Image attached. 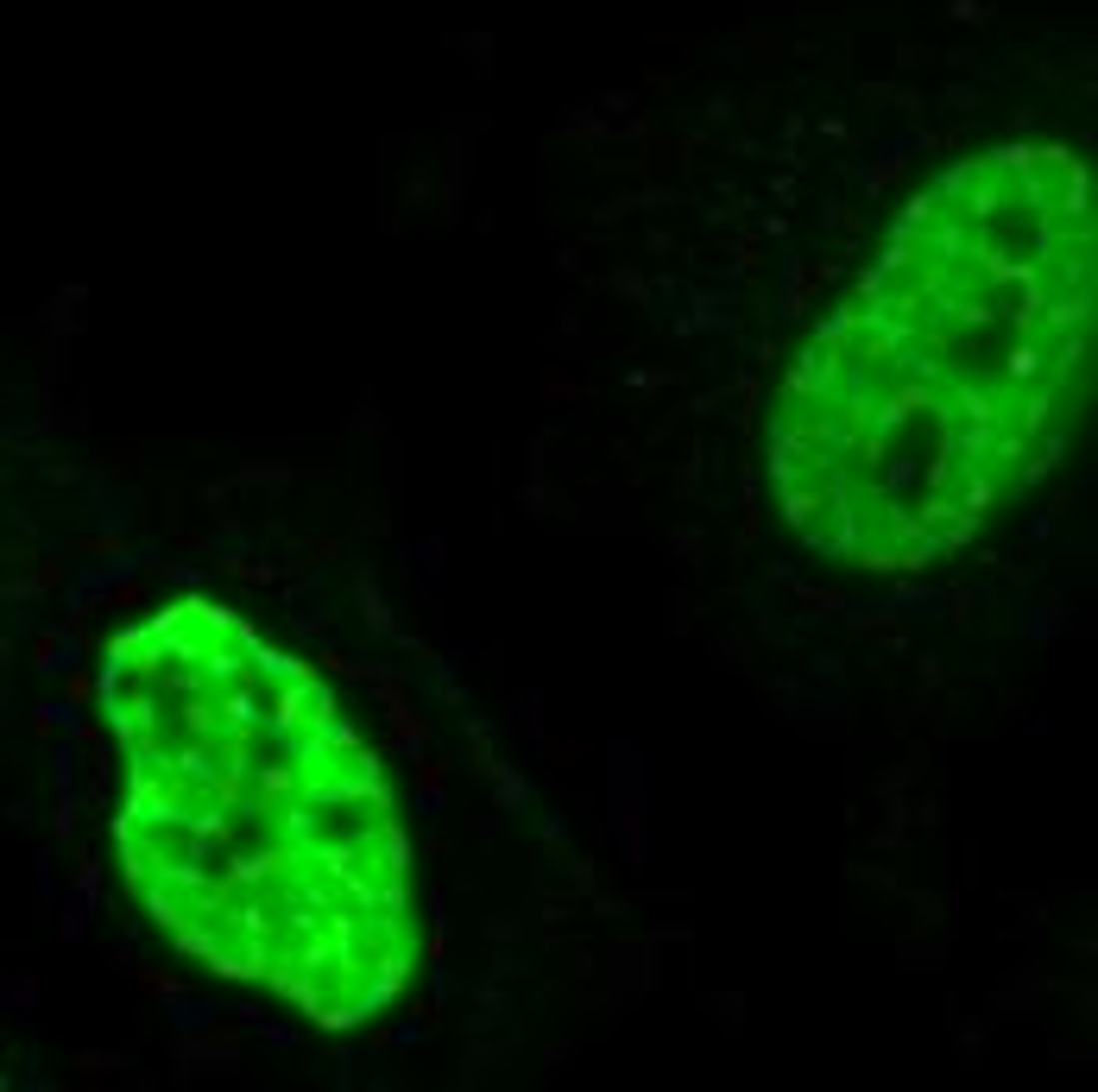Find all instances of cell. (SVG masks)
<instances>
[{
    "instance_id": "obj_1",
    "label": "cell",
    "mask_w": 1098,
    "mask_h": 1092,
    "mask_svg": "<svg viewBox=\"0 0 1098 1092\" xmlns=\"http://www.w3.org/2000/svg\"><path fill=\"white\" fill-rule=\"evenodd\" d=\"M606 758H612V770H606L612 840L625 846V859L637 871V865H644V852H650V827H644V751H637V745H612Z\"/></svg>"
},
{
    "instance_id": "obj_2",
    "label": "cell",
    "mask_w": 1098,
    "mask_h": 1092,
    "mask_svg": "<svg viewBox=\"0 0 1098 1092\" xmlns=\"http://www.w3.org/2000/svg\"><path fill=\"white\" fill-rule=\"evenodd\" d=\"M184 1074H241V1023H203L177 1042Z\"/></svg>"
},
{
    "instance_id": "obj_3",
    "label": "cell",
    "mask_w": 1098,
    "mask_h": 1092,
    "mask_svg": "<svg viewBox=\"0 0 1098 1092\" xmlns=\"http://www.w3.org/2000/svg\"><path fill=\"white\" fill-rule=\"evenodd\" d=\"M833 272H840L833 260H783V291H776V316H783V323H802L808 304H814V285H827Z\"/></svg>"
},
{
    "instance_id": "obj_4",
    "label": "cell",
    "mask_w": 1098,
    "mask_h": 1092,
    "mask_svg": "<svg viewBox=\"0 0 1098 1092\" xmlns=\"http://www.w3.org/2000/svg\"><path fill=\"white\" fill-rule=\"evenodd\" d=\"M354 600H361V619H367V631H373V638H398L392 600H386V587H379V574H373L367 562L354 568Z\"/></svg>"
},
{
    "instance_id": "obj_5",
    "label": "cell",
    "mask_w": 1098,
    "mask_h": 1092,
    "mask_svg": "<svg viewBox=\"0 0 1098 1092\" xmlns=\"http://www.w3.org/2000/svg\"><path fill=\"white\" fill-rule=\"evenodd\" d=\"M487 783H493V802L506 808V815H518V808H531V783L518 777V764H506V758H499V764L487 770Z\"/></svg>"
},
{
    "instance_id": "obj_6",
    "label": "cell",
    "mask_w": 1098,
    "mask_h": 1092,
    "mask_svg": "<svg viewBox=\"0 0 1098 1092\" xmlns=\"http://www.w3.org/2000/svg\"><path fill=\"white\" fill-rule=\"evenodd\" d=\"M1067 625H1073V600H1067V593H1054V600L1035 606V619H1029L1023 631H1029V638H1061Z\"/></svg>"
},
{
    "instance_id": "obj_7",
    "label": "cell",
    "mask_w": 1098,
    "mask_h": 1092,
    "mask_svg": "<svg viewBox=\"0 0 1098 1092\" xmlns=\"http://www.w3.org/2000/svg\"><path fill=\"white\" fill-rule=\"evenodd\" d=\"M443 783H449V764L443 758H417V802L443 808Z\"/></svg>"
},
{
    "instance_id": "obj_8",
    "label": "cell",
    "mask_w": 1098,
    "mask_h": 1092,
    "mask_svg": "<svg viewBox=\"0 0 1098 1092\" xmlns=\"http://www.w3.org/2000/svg\"><path fill=\"white\" fill-rule=\"evenodd\" d=\"M436 555H443V544H436V538H424V544H405V568H411V574L424 568V581L436 587V574H443V562H436Z\"/></svg>"
},
{
    "instance_id": "obj_9",
    "label": "cell",
    "mask_w": 1098,
    "mask_h": 1092,
    "mask_svg": "<svg viewBox=\"0 0 1098 1092\" xmlns=\"http://www.w3.org/2000/svg\"><path fill=\"white\" fill-rule=\"evenodd\" d=\"M222 568H228V574H241V581H253V587H272V574H278L272 562H253V555H241V549H228V555H222Z\"/></svg>"
},
{
    "instance_id": "obj_10",
    "label": "cell",
    "mask_w": 1098,
    "mask_h": 1092,
    "mask_svg": "<svg viewBox=\"0 0 1098 1092\" xmlns=\"http://www.w3.org/2000/svg\"><path fill=\"white\" fill-rule=\"evenodd\" d=\"M139 985H146V991H152L158 1004H165V998H177V991H184V979H177L171 966H139Z\"/></svg>"
},
{
    "instance_id": "obj_11",
    "label": "cell",
    "mask_w": 1098,
    "mask_h": 1092,
    "mask_svg": "<svg viewBox=\"0 0 1098 1092\" xmlns=\"http://www.w3.org/2000/svg\"><path fill=\"white\" fill-rule=\"evenodd\" d=\"M354 525H361L367 538H386V531H392V512H386V493H373V500L361 506V519H354Z\"/></svg>"
},
{
    "instance_id": "obj_12",
    "label": "cell",
    "mask_w": 1098,
    "mask_h": 1092,
    "mask_svg": "<svg viewBox=\"0 0 1098 1092\" xmlns=\"http://www.w3.org/2000/svg\"><path fill=\"white\" fill-rule=\"evenodd\" d=\"M537 745H544L549 758H555V770H574V764L587 758V745H581V739H537Z\"/></svg>"
},
{
    "instance_id": "obj_13",
    "label": "cell",
    "mask_w": 1098,
    "mask_h": 1092,
    "mask_svg": "<svg viewBox=\"0 0 1098 1092\" xmlns=\"http://www.w3.org/2000/svg\"><path fill=\"white\" fill-rule=\"evenodd\" d=\"M348 430L354 436H386V417H379L373 399H361V405H354V417H348Z\"/></svg>"
},
{
    "instance_id": "obj_14",
    "label": "cell",
    "mask_w": 1098,
    "mask_h": 1092,
    "mask_svg": "<svg viewBox=\"0 0 1098 1092\" xmlns=\"http://www.w3.org/2000/svg\"><path fill=\"white\" fill-rule=\"evenodd\" d=\"M612 291H618V297H631V304H644V297H650L644 272H631V266H618V272H612Z\"/></svg>"
},
{
    "instance_id": "obj_15",
    "label": "cell",
    "mask_w": 1098,
    "mask_h": 1092,
    "mask_svg": "<svg viewBox=\"0 0 1098 1092\" xmlns=\"http://www.w3.org/2000/svg\"><path fill=\"white\" fill-rule=\"evenodd\" d=\"M587 386H574V380H562V373H544V399L555 405V399H581Z\"/></svg>"
},
{
    "instance_id": "obj_16",
    "label": "cell",
    "mask_w": 1098,
    "mask_h": 1092,
    "mask_svg": "<svg viewBox=\"0 0 1098 1092\" xmlns=\"http://www.w3.org/2000/svg\"><path fill=\"white\" fill-rule=\"evenodd\" d=\"M76 890H83V903L102 897V865H95V859H83V871H76Z\"/></svg>"
},
{
    "instance_id": "obj_17",
    "label": "cell",
    "mask_w": 1098,
    "mask_h": 1092,
    "mask_svg": "<svg viewBox=\"0 0 1098 1092\" xmlns=\"http://www.w3.org/2000/svg\"><path fill=\"white\" fill-rule=\"evenodd\" d=\"M139 600H146V587H139V581H114L108 587V606H139Z\"/></svg>"
},
{
    "instance_id": "obj_18",
    "label": "cell",
    "mask_w": 1098,
    "mask_h": 1092,
    "mask_svg": "<svg viewBox=\"0 0 1098 1092\" xmlns=\"http://www.w3.org/2000/svg\"><path fill=\"white\" fill-rule=\"evenodd\" d=\"M960 1055H966V1061L985 1055V1029H978V1023H960Z\"/></svg>"
},
{
    "instance_id": "obj_19",
    "label": "cell",
    "mask_w": 1098,
    "mask_h": 1092,
    "mask_svg": "<svg viewBox=\"0 0 1098 1092\" xmlns=\"http://www.w3.org/2000/svg\"><path fill=\"white\" fill-rule=\"evenodd\" d=\"M544 1061H549V1074H568V1067H574V1048L549 1042V1048H544Z\"/></svg>"
},
{
    "instance_id": "obj_20",
    "label": "cell",
    "mask_w": 1098,
    "mask_h": 1092,
    "mask_svg": "<svg viewBox=\"0 0 1098 1092\" xmlns=\"http://www.w3.org/2000/svg\"><path fill=\"white\" fill-rule=\"evenodd\" d=\"M512 935H525V922H518V916H499V922H487V941H512Z\"/></svg>"
},
{
    "instance_id": "obj_21",
    "label": "cell",
    "mask_w": 1098,
    "mask_h": 1092,
    "mask_svg": "<svg viewBox=\"0 0 1098 1092\" xmlns=\"http://www.w3.org/2000/svg\"><path fill=\"white\" fill-rule=\"evenodd\" d=\"M70 701L89 707V701H95V676H83V669H76V676H70Z\"/></svg>"
}]
</instances>
